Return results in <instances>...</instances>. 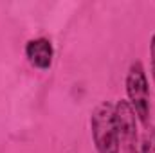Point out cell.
I'll return each mask as SVG.
<instances>
[{"label": "cell", "mask_w": 155, "mask_h": 153, "mask_svg": "<svg viewBox=\"0 0 155 153\" xmlns=\"http://www.w3.org/2000/svg\"><path fill=\"white\" fill-rule=\"evenodd\" d=\"M25 58L27 61L38 69V70H49L54 60V47L52 41L45 36H38V38H31L25 43Z\"/></svg>", "instance_id": "277c9868"}, {"label": "cell", "mask_w": 155, "mask_h": 153, "mask_svg": "<svg viewBox=\"0 0 155 153\" xmlns=\"http://www.w3.org/2000/svg\"><path fill=\"white\" fill-rule=\"evenodd\" d=\"M114 115H116V126L117 135H119V144L124 148L126 153H132L137 150V115L130 103L126 99H119L114 105Z\"/></svg>", "instance_id": "3957f363"}, {"label": "cell", "mask_w": 155, "mask_h": 153, "mask_svg": "<svg viewBox=\"0 0 155 153\" xmlns=\"http://www.w3.org/2000/svg\"><path fill=\"white\" fill-rule=\"evenodd\" d=\"M150 61H152V76L155 81V33L150 38Z\"/></svg>", "instance_id": "8992f818"}, {"label": "cell", "mask_w": 155, "mask_h": 153, "mask_svg": "<svg viewBox=\"0 0 155 153\" xmlns=\"http://www.w3.org/2000/svg\"><path fill=\"white\" fill-rule=\"evenodd\" d=\"M132 153H137V150H135V151H132Z\"/></svg>", "instance_id": "52a82bcc"}, {"label": "cell", "mask_w": 155, "mask_h": 153, "mask_svg": "<svg viewBox=\"0 0 155 153\" xmlns=\"http://www.w3.org/2000/svg\"><path fill=\"white\" fill-rule=\"evenodd\" d=\"M124 86H126V97H128L126 101L134 108L137 119L143 124H148L150 114H152V99H150L148 77L141 61H134L130 65L124 79Z\"/></svg>", "instance_id": "7a4b0ae2"}, {"label": "cell", "mask_w": 155, "mask_h": 153, "mask_svg": "<svg viewBox=\"0 0 155 153\" xmlns=\"http://www.w3.org/2000/svg\"><path fill=\"white\" fill-rule=\"evenodd\" d=\"M137 153H155V132L144 135L141 150H137Z\"/></svg>", "instance_id": "5b68a950"}, {"label": "cell", "mask_w": 155, "mask_h": 153, "mask_svg": "<svg viewBox=\"0 0 155 153\" xmlns=\"http://www.w3.org/2000/svg\"><path fill=\"white\" fill-rule=\"evenodd\" d=\"M90 132L97 153H119L121 144L112 103L103 101L94 108L90 115Z\"/></svg>", "instance_id": "6da1fadb"}]
</instances>
